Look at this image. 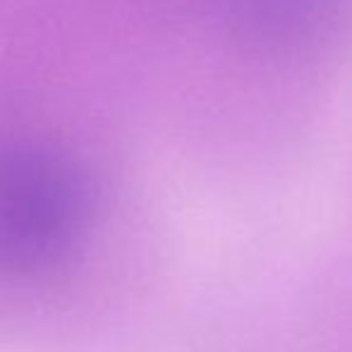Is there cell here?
I'll use <instances>...</instances> for the list:
<instances>
[{
    "instance_id": "cell-1",
    "label": "cell",
    "mask_w": 352,
    "mask_h": 352,
    "mask_svg": "<svg viewBox=\"0 0 352 352\" xmlns=\"http://www.w3.org/2000/svg\"><path fill=\"white\" fill-rule=\"evenodd\" d=\"M91 190L70 156L43 144L0 146V271L51 269L82 240Z\"/></svg>"
}]
</instances>
